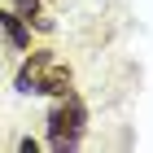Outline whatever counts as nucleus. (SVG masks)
<instances>
[{
  "label": "nucleus",
  "mask_w": 153,
  "mask_h": 153,
  "mask_svg": "<svg viewBox=\"0 0 153 153\" xmlns=\"http://www.w3.org/2000/svg\"><path fill=\"white\" fill-rule=\"evenodd\" d=\"M70 83H74V70L53 48H39V53H26V61L18 66L13 88L18 92H35V96H66Z\"/></svg>",
  "instance_id": "obj_1"
},
{
  "label": "nucleus",
  "mask_w": 153,
  "mask_h": 153,
  "mask_svg": "<svg viewBox=\"0 0 153 153\" xmlns=\"http://www.w3.org/2000/svg\"><path fill=\"white\" fill-rule=\"evenodd\" d=\"M83 127H88V109H83V101L74 92H66V96H57V105L48 109V144L57 153H66V149H79V140H83Z\"/></svg>",
  "instance_id": "obj_2"
},
{
  "label": "nucleus",
  "mask_w": 153,
  "mask_h": 153,
  "mask_svg": "<svg viewBox=\"0 0 153 153\" xmlns=\"http://www.w3.org/2000/svg\"><path fill=\"white\" fill-rule=\"evenodd\" d=\"M13 13H18L26 26H35V31H53V18H48V9L39 4V0H18Z\"/></svg>",
  "instance_id": "obj_3"
},
{
  "label": "nucleus",
  "mask_w": 153,
  "mask_h": 153,
  "mask_svg": "<svg viewBox=\"0 0 153 153\" xmlns=\"http://www.w3.org/2000/svg\"><path fill=\"white\" fill-rule=\"evenodd\" d=\"M0 26H4V39H9L13 48H31V26H26L13 9H4V13H0Z\"/></svg>",
  "instance_id": "obj_4"
}]
</instances>
